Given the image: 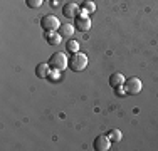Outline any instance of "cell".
<instances>
[{
    "instance_id": "obj_3",
    "label": "cell",
    "mask_w": 158,
    "mask_h": 151,
    "mask_svg": "<svg viewBox=\"0 0 158 151\" xmlns=\"http://www.w3.org/2000/svg\"><path fill=\"white\" fill-rule=\"evenodd\" d=\"M40 27L46 30V32H54V30H59L61 22H59V18L56 17V15L47 14V15H44V17L40 18Z\"/></svg>"
},
{
    "instance_id": "obj_5",
    "label": "cell",
    "mask_w": 158,
    "mask_h": 151,
    "mask_svg": "<svg viewBox=\"0 0 158 151\" xmlns=\"http://www.w3.org/2000/svg\"><path fill=\"white\" fill-rule=\"evenodd\" d=\"M93 148L96 151H108L111 148V139L108 138V134H99L94 138V143H93Z\"/></svg>"
},
{
    "instance_id": "obj_6",
    "label": "cell",
    "mask_w": 158,
    "mask_h": 151,
    "mask_svg": "<svg viewBox=\"0 0 158 151\" xmlns=\"http://www.w3.org/2000/svg\"><path fill=\"white\" fill-rule=\"evenodd\" d=\"M74 27L77 30H81V32H88V30L91 29V18H89V15L79 14L77 17L74 18Z\"/></svg>"
},
{
    "instance_id": "obj_2",
    "label": "cell",
    "mask_w": 158,
    "mask_h": 151,
    "mask_svg": "<svg viewBox=\"0 0 158 151\" xmlns=\"http://www.w3.org/2000/svg\"><path fill=\"white\" fill-rule=\"evenodd\" d=\"M49 66H51V69L64 71L66 67H69V59L66 57L64 52H54L49 59Z\"/></svg>"
},
{
    "instance_id": "obj_13",
    "label": "cell",
    "mask_w": 158,
    "mask_h": 151,
    "mask_svg": "<svg viewBox=\"0 0 158 151\" xmlns=\"http://www.w3.org/2000/svg\"><path fill=\"white\" fill-rule=\"evenodd\" d=\"M66 51L69 52V54L77 52L79 51V42H77V40H67V42H66Z\"/></svg>"
},
{
    "instance_id": "obj_10",
    "label": "cell",
    "mask_w": 158,
    "mask_h": 151,
    "mask_svg": "<svg viewBox=\"0 0 158 151\" xmlns=\"http://www.w3.org/2000/svg\"><path fill=\"white\" fill-rule=\"evenodd\" d=\"M46 40H47V44H51V45H59L62 42V35L57 30H54V32H46Z\"/></svg>"
},
{
    "instance_id": "obj_9",
    "label": "cell",
    "mask_w": 158,
    "mask_h": 151,
    "mask_svg": "<svg viewBox=\"0 0 158 151\" xmlns=\"http://www.w3.org/2000/svg\"><path fill=\"white\" fill-rule=\"evenodd\" d=\"M51 72V66L49 62H40L39 66L35 67V76L40 79H47V74Z\"/></svg>"
},
{
    "instance_id": "obj_18",
    "label": "cell",
    "mask_w": 158,
    "mask_h": 151,
    "mask_svg": "<svg viewBox=\"0 0 158 151\" xmlns=\"http://www.w3.org/2000/svg\"><path fill=\"white\" fill-rule=\"evenodd\" d=\"M52 2H54V0H52Z\"/></svg>"
},
{
    "instance_id": "obj_16",
    "label": "cell",
    "mask_w": 158,
    "mask_h": 151,
    "mask_svg": "<svg viewBox=\"0 0 158 151\" xmlns=\"http://www.w3.org/2000/svg\"><path fill=\"white\" fill-rule=\"evenodd\" d=\"M59 77H61V71H56V69H51V72L47 74L49 81H59Z\"/></svg>"
},
{
    "instance_id": "obj_14",
    "label": "cell",
    "mask_w": 158,
    "mask_h": 151,
    "mask_svg": "<svg viewBox=\"0 0 158 151\" xmlns=\"http://www.w3.org/2000/svg\"><path fill=\"white\" fill-rule=\"evenodd\" d=\"M81 9L86 10V12H89V14H93L96 10V3L93 2V0H84V2H82V5H81Z\"/></svg>"
},
{
    "instance_id": "obj_12",
    "label": "cell",
    "mask_w": 158,
    "mask_h": 151,
    "mask_svg": "<svg viewBox=\"0 0 158 151\" xmlns=\"http://www.w3.org/2000/svg\"><path fill=\"white\" fill-rule=\"evenodd\" d=\"M108 138L111 139V143H119L123 138V133L119 129H110L108 131Z\"/></svg>"
},
{
    "instance_id": "obj_15",
    "label": "cell",
    "mask_w": 158,
    "mask_h": 151,
    "mask_svg": "<svg viewBox=\"0 0 158 151\" xmlns=\"http://www.w3.org/2000/svg\"><path fill=\"white\" fill-rule=\"evenodd\" d=\"M25 3H27L29 9H39L44 3V0H25Z\"/></svg>"
},
{
    "instance_id": "obj_17",
    "label": "cell",
    "mask_w": 158,
    "mask_h": 151,
    "mask_svg": "<svg viewBox=\"0 0 158 151\" xmlns=\"http://www.w3.org/2000/svg\"><path fill=\"white\" fill-rule=\"evenodd\" d=\"M114 94H118V96H128V92H126V89H125V84L114 88Z\"/></svg>"
},
{
    "instance_id": "obj_11",
    "label": "cell",
    "mask_w": 158,
    "mask_h": 151,
    "mask_svg": "<svg viewBox=\"0 0 158 151\" xmlns=\"http://www.w3.org/2000/svg\"><path fill=\"white\" fill-rule=\"evenodd\" d=\"M74 30H76V27L74 25H71V24H64L59 27L57 32L62 35V39H71V37L74 35Z\"/></svg>"
},
{
    "instance_id": "obj_8",
    "label": "cell",
    "mask_w": 158,
    "mask_h": 151,
    "mask_svg": "<svg viewBox=\"0 0 158 151\" xmlns=\"http://www.w3.org/2000/svg\"><path fill=\"white\" fill-rule=\"evenodd\" d=\"M125 81H126V79H125V76H123L121 72H113L110 76V86L113 89L118 88V86H123V84H125Z\"/></svg>"
},
{
    "instance_id": "obj_1",
    "label": "cell",
    "mask_w": 158,
    "mask_h": 151,
    "mask_svg": "<svg viewBox=\"0 0 158 151\" xmlns=\"http://www.w3.org/2000/svg\"><path fill=\"white\" fill-rule=\"evenodd\" d=\"M86 67H88V55L82 54V52H74V54H71L69 57V69L74 71V72H81V71H84Z\"/></svg>"
},
{
    "instance_id": "obj_4",
    "label": "cell",
    "mask_w": 158,
    "mask_h": 151,
    "mask_svg": "<svg viewBox=\"0 0 158 151\" xmlns=\"http://www.w3.org/2000/svg\"><path fill=\"white\" fill-rule=\"evenodd\" d=\"M141 88H143V84H141V81L138 77H130V79H126V81H125V89H126L128 94H131V96L140 94Z\"/></svg>"
},
{
    "instance_id": "obj_7",
    "label": "cell",
    "mask_w": 158,
    "mask_h": 151,
    "mask_svg": "<svg viewBox=\"0 0 158 151\" xmlns=\"http://www.w3.org/2000/svg\"><path fill=\"white\" fill-rule=\"evenodd\" d=\"M79 12H81V7L74 2H67V3H64V7H62V14H64V17H67V18H76L79 15Z\"/></svg>"
}]
</instances>
